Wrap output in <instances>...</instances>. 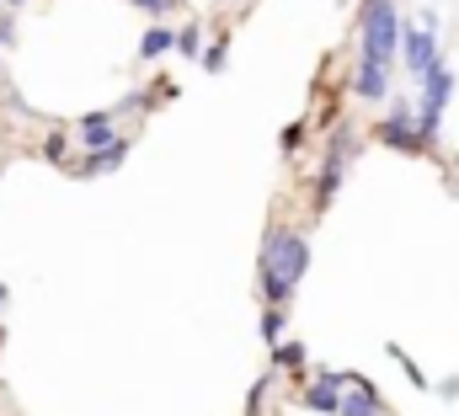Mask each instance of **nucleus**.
Here are the masks:
<instances>
[{"label":"nucleus","mask_w":459,"mask_h":416,"mask_svg":"<svg viewBox=\"0 0 459 416\" xmlns=\"http://www.w3.org/2000/svg\"><path fill=\"white\" fill-rule=\"evenodd\" d=\"M385 352H390V358H395V363H401V374H406V379H411V385H417V390H433V379H428V374H422V368H417V363H411V352H401V342H390V347H385Z\"/></svg>","instance_id":"18"},{"label":"nucleus","mask_w":459,"mask_h":416,"mask_svg":"<svg viewBox=\"0 0 459 416\" xmlns=\"http://www.w3.org/2000/svg\"><path fill=\"white\" fill-rule=\"evenodd\" d=\"M305 273H310V240L299 230H289V224L267 230L262 256H256V294H262V305H289L299 294Z\"/></svg>","instance_id":"1"},{"label":"nucleus","mask_w":459,"mask_h":416,"mask_svg":"<svg viewBox=\"0 0 459 416\" xmlns=\"http://www.w3.org/2000/svg\"><path fill=\"white\" fill-rule=\"evenodd\" d=\"M283 331H289V315H283V305H262V342L273 347Z\"/></svg>","instance_id":"15"},{"label":"nucleus","mask_w":459,"mask_h":416,"mask_svg":"<svg viewBox=\"0 0 459 416\" xmlns=\"http://www.w3.org/2000/svg\"><path fill=\"white\" fill-rule=\"evenodd\" d=\"M0 177H5V166H0Z\"/></svg>","instance_id":"24"},{"label":"nucleus","mask_w":459,"mask_h":416,"mask_svg":"<svg viewBox=\"0 0 459 416\" xmlns=\"http://www.w3.org/2000/svg\"><path fill=\"white\" fill-rule=\"evenodd\" d=\"M225 59H230V32H220V38H214V43L198 54V65H204L209 75H220V70H225Z\"/></svg>","instance_id":"16"},{"label":"nucleus","mask_w":459,"mask_h":416,"mask_svg":"<svg viewBox=\"0 0 459 416\" xmlns=\"http://www.w3.org/2000/svg\"><path fill=\"white\" fill-rule=\"evenodd\" d=\"M358 59L395 70V38H401V5L395 0H358Z\"/></svg>","instance_id":"3"},{"label":"nucleus","mask_w":459,"mask_h":416,"mask_svg":"<svg viewBox=\"0 0 459 416\" xmlns=\"http://www.w3.org/2000/svg\"><path fill=\"white\" fill-rule=\"evenodd\" d=\"M444 54V43H438V16L433 11H422L417 22H401V38H395V59H401V70L411 75V81H422L428 75V65Z\"/></svg>","instance_id":"4"},{"label":"nucleus","mask_w":459,"mask_h":416,"mask_svg":"<svg viewBox=\"0 0 459 416\" xmlns=\"http://www.w3.org/2000/svg\"><path fill=\"white\" fill-rule=\"evenodd\" d=\"M171 32H177V27H160V22L144 27V38H139V59H144V65H150V59H166V54H171Z\"/></svg>","instance_id":"13"},{"label":"nucleus","mask_w":459,"mask_h":416,"mask_svg":"<svg viewBox=\"0 0 459 416\" xmlns=\"http://www.w3.org/2000/svg\"><path fill=\"white\" fill-rule=\"evenodd\" d=\"M347 86H352V97H358V102H385V97H390V86H395V70H390V65H368V59H358Z\"/></svg>","instance_id":"9"},{"label":"nucleus","mask_w":459,"mask_h":416,"mask_svg":"<svg viewBox=\"0 0 459 416\" xmlns=\"http://www.w3.org/2000/svg\"><path fill=\"white\" fill-rule=\"evenodd\" d=\"M433 390H438L444 401H459V374H455V379H444V385H433Z\"/></svg>","instance_id":"22"},{"label":"nucleus","mask_w":459,"mask_h":416,"mask_svg":"<svg viewBox=\"0 0 459 416\" xmlns=\"http://www.w3.org/2000/svg\"><path fill=\"white\" fill-rule=\"evenodd\" d=\"M43 160H48V166H70V134H65V128H54V134L43 139Z\"/></svg>","instance_id":"17"},{"label":"nucleus","mask_w":459,"mask_h":416,"mask_svg":"<svg viewBox=\"0 0 459 416\" xmlns=\"http://www.w3.org/2000/svg\"><path fill=\"white\" fill-rule=\"evenodd\" d=\"M337 416H385V401L363 374H347L342 395H337Z\"/></svg>","instance_id":"8"},{"label":"nucleus","mask_w":459,"mask_h":416,"mask_svg":"<svg viewBox=\"0 0 459 416\" xmlns=\"http://www.w3.org/2000/svg\"><path fill=\"white\" fill-rule=\"evenodd\" d=\"M5 299H11V289H5V283H0V310H5Z\"/></svg>","instance_id":"23"},{"label":"nucleus","mask_w":459,"mask_h":416,"mask_svg":"<svg viewBox=\"0 0 459 416\" xmlns=\"http://www.w3.org/2000/svg\"><path fill=\"white\" fill-rule=\"evenodd\" d=\"M305 139H310V117H294V123L278 134V150H283V160H294V155L305 150Z\"/></svg>","instance_id":"14"},{"label":"nucleus","mask_w":459,"mask_h":416,"mask_svg":"<svg viewBox=\"0 0 459 416\" xmlns=\"http://www.w3.org/2000/svg\"><path fill=\"white\" fill-rule=\"evenodd\" d=\"M128 5H134V11H144L150 22H160L166 11H177V0H128Z\"/></svg>","instance_id":"20"},{"label":"nucleus","mask_w":459,"mask_h":416,"mask_svg":"<svg viewBox=\"0 0 459 416\" xmlns=\"http://www.w3.org/2000/svg\"><path fill=\"white\" fill-rule=\"evenodd\" d=\"M310 352H305V342H289V336H278L273 342V374H294V379H305L310 368Z\"/></svg>","instance_id":"11"},{"label":"nucleus","mask_w":459,"mask_h":416,"mask_svg":"<svg viewBox=\"0 0 459 416\" xmlns=\"http://www.w3.org/2000/svg\"><path fill=\"white\" fill-rule=\"evenodd\" d=\"M374 144L395 150V155H433V144L417 134V107L411 102H395L379 123H374Z\"/></svg>","instance_id":"5"},{"label":"nucleus","mask_w":459,"mask_h":416,"mask_svg":"<svg viewBox=\"0 0 459 416\" xmlns=\"http://www.w3.org/2000/svg\"><path fill=\"white\" fill-rule=\"evenodd\" d=\"M358 150H363V134H358V123L337 117V123L326 128V144H321V160H316V182H310V213H316V219L337 204V193H342L347 171L358 166Z\"/></svg>","instance_id":"2"},{"label":"nucleus","mask_w":459,"mask_h":416,"mask_svg":"<svg viewBox=\"0 0 459 416\" xmlns=\"http://www.w3.org/2000/svg\"><path fill=\"white\" fill-rule=\"evenodd\" d=\"M171 54L193 65V59L204 54V22H187V27H177V32H171Z\"/></svg>","instance_id":"12"},{"label":"nucleus","mask_w":459,"mask_h":416,"mask_svg":"<svg viewBox=\"0 0 459 416\" xmlns=\"http://www.w3.org/2000/svg\"><path fill=\"white\" fill-rule=\"evenodd\" d=\"M267 390H273V368H267V374H262V379L246 390V416H262V401H267Z\"/></svg>","instance_id":"19"},{"label":"nucleus","mask_w":459,"mask_h":416,"mask_svg":"<svg viewBox=\"0 0 459 416\" xmlns=\"http://www.w3.org/2000/svg\"><path fill=\"white\" fill-rule=\"evenodd\" d=\"M128 150H134V144H128L123 134H113L108 144H97V150H86L91 160H81V166H70V171H75L81 182H91V177H113V171H123V160H128Z\"/></svg>","instance_id":"7"},{"label":"nucleus","mask_w":459,"mask_h":416,"mask_svg":"<svg viewBox=\"0 0 459 416\" xmlns=\"http://www.w3.org/2000/svg\"><path fill=\"white\" fill-rule=\"evenodd\" d=\"M342 368H316V379L299 390V406L316 416H337V395H342Z\"/></svg>","instance_id":"6"},{"label":"nucleus","mask_w":459,"mask_h":416,"mask_svg":"<svg viewBox=\"0 0 459 416\" xmlns=\"http://www.w3.org/2000/svg\"><path fill=\"white\" fill-rule=\"evenodd\" d=\"M0 48H16V11H0Z\"/></svg>","instance_id":"21"},{"label":"nucleus","mask_w":459,"mask_h":416,"mask_svg":"<svg viewBox=\"0 0 459 416\" xmlns=\"http://www.w3.org/2000/svg\"><path fill=\"white\" fill-rule=\"evenodd\" d=\"M117 134V107H102V112H81V144L97 150Z\"/></svg>","instance_id":"10"}]
</instances>
